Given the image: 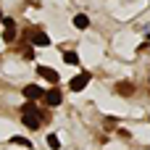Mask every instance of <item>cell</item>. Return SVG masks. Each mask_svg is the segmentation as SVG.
I'll use <instances>...</instances> for the list:
<instances>
[{
	"label": "cell",
	"mask_w": 150,
	"mask_h": 150,
	"mask_svg": "<svg viewBox=\"0 0 150 150\" xmlns=\"http://www.w3.org/2000/svg\"><path fill=\"white\" fill-rule=\"evenodd\" d=\"M21 121H24V127H29V129H37L40 124H42V119H40V111L32 105V103H26L24 108H21Z\"/></svg>",
	"instance_id": "1"
},
{
	"label": "cell",
	"mask_w": 150,
	"mask_h": 150,
	"mask_svg": "<svg viewBox=\"0 0 150 150\" xmlns=\"http://www.w3.org/2000/svg\"><path fill=\"white\" fill-rule=\"evenodd\" d=\"M90 79H92V74H90V71H84V74L74 76V79H71V90H74V92H82V90L90 84Z\"/></svg>",
	"instance_id": "2"
},
{
	"label": "cell",
	"mask_w": 150,
	"mask_h": 150,
	"mask_svg": "<svg viewBox=\"0 0 150 150\" xmlns=\"http://www.w3.org/2000/svg\"><path fill=\"white\" fill-rule=\"evenodd\" d=\"M29 40L34 42V45H40V47H45V45H50V37L42 32V29H32L29 32Z\"/></svg>",
	"instance_id": "3"
},
{
	"label": "cell",
	"mask_w": 150,
	"mask_h": 150,
	"mask_svg": "<svg viewBox=\"0 0 150 150\" xmlns=\"http://www.w3.org/2000/svg\"><path fill=\"white\" fill-rule=\"evenodd\" d=\"M37 74H40V76H45L50 84H55V82H58V74H55L53 69H47V66H40V69H37Z\"/></svg>",
	"instance_id": "4"
},
{
	"label": "cell",
	"mask_w": 150,
	"mask_h": 150,
	"mask_svg": "<svg viewBox=\"0 0 150 150\" xmlns=\"http://www.w3.org/2000/svg\"><path fill=\"white\" fill-rule=\"evenodd\" d=\"M40 95H42V90H40L37 84H26V87H24V98H26V100H37Z\"/></svg>",
	"instance_id": "5"
},
{
	"label": "cell",
	"mask_w": 150,
	"mask_h": 150,
	"mask_svg": "<svg viewBox=\"0 0 150 150\" xmlns=\"http://www.w3.org/2000/svg\"><path fill=\"white\" fill-rule=\"evenodd\" d=\"M116 92L127 98V95H132V92H134V84H132V82H119V84H116Z\"/></svg>",
	"instance_id": "6"
},
{
	"label": "cell",
	"mask_w": 150,
	"mask_h": 150,
	"mask_svg": "<svg viewBox=\"0 0 150 150\" xmlns=\"http://www.w3.org/2000/svg\"><path fill=\"white\" fill-rule=\"evenodd\" d=\"M3 24H5V32H3V40H5V42H11V40L16 37V32H13V21H11V18H5Z\"/></svg>",
	"instance_id": "7"
},
{
	"label": "cell",
	"mask_w": 150,
	"mask_h": 150,
	"mask_svg": "<svg viewBox=\"0 0 150 150\" xmlns=\"http://www.w3.org/2000/svg\"><path fill=\"white\" fill-rule=\"evenodd\" d=\"M45 100H47V105H61V100H63V98H61V92H58V90H50V92L45 95Z\"/></svg>",
	"instance_id": "8"
},
{
	"label": "cell",
	"mask_w": 150,
	"mask_h": 150,
	"mask_svg": "<svg viewBox=\"0 0 150 150\" xmlns=\"http://www.w3.org/2000/svg\"><path fill=\"white\" fill-rule=\"evenodd\" d=\"M74 26H76V29H87V26H90V18H87L84 13H76V16H74Z\"/></svg>",
	"instance_id": "9"
},
{
	"label": "cell",
	"mask_w": 150,
	"mask_h": 150,
	"mask_svg": "<svg viewBox=\"0 0 150 150\" xmlns=\"http://www.w3.org/2000/svg\"><path fill=\"white\" fill-rule=\"evenodd\" d=\"M63 61H66V63H71V66H74V63H79V55H76V53H74V50H69V53H63Z\"/></svg>",
	"instance_id": "10"
},
{
	"label": "cell",
	"mask_w": 150,
	"mask_h": 150,
	"mask_svg": "<svg viewBox=\"0 0 150 150\" xmlns=\"http://www.w3.org/2000/svg\"><path fill=\"white\" fill-rule=\"evenodd\" d=\"M47 148L58 150V148H61V140H58V137H55V134H47Z\"/></svg>",
	"instance_id": "11"
},
{
	"label": "cell",
	"mask_w": 150,
	"mask_h": 150,
	"mask_svg": "<svg viewBox=\"0 0 150 150\" xmlns=\"http://www.w3.org/2000/svg\"><path fill=\"white\" fill-rule=\"evenodd\" d=\"M11 142H16V145H24V148H29V150H32V142H29V140H24V137H13Z\"/></svg>",
	"instance_id": "12"
},
{
	"label": "cell",
	"mask_w": 150,
	"mask_h": 150,
	"mask_svg": "<svg viewBox=\"0 0 150 150\" xmlns=\"http://www.w3.org/2000/svg\"><path fill=\"white\" fill-rule=\"evenodd\" d=\"M0 18H3V11H0Z\"/></svg>",
	"instance_id": "13"
}]
</instances>
